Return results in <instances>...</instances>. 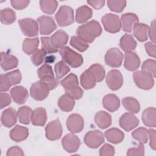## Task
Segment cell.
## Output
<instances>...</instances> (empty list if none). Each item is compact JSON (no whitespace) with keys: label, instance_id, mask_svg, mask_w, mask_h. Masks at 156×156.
I'll return each mask as SVG.
<instances>
[{"label":"cell","instance_id":"cell-1","mask_svg":"<svg viewBox=\"0 0 156 156\" xmlns=\"http://www.w3.org/2000/svg\"><path fill=\"white\" fill-rule=\"evenodd\" d=\"M101 33L102 27L95 20H91L79 26L76 30L77 37L88 44L92 43L95 38L99 37Z\"/></svg>","mask_w":156,"mask_h":156},{"label":"cell","instance_id":"cell-2","mask_svg":"<svg viewBox=\"0 0 156 156\" xmlns=\"http://www.w3.org/2000/svg\"><path fill=\"white\" fill-rule=\"evenodd\" d=\"M63 60L72 68H77L83 62L82 56L68 46H63L59 50Z\"/></svg>","mask_w":156,"mask_h":156},{"label":"cell","instance_id":"cell-3","mask_svg":"<svg viewBox=\"0 0 156 156\" xmlns=\"http://www.w3.org/2000/svg\"><path fill=\"white\" fill-rule=\"evenodd\" d=\"M55 18L59 26H69L74 22V11L69 6L62 5L55 15Z\"/></svg>","mask_w":156,"mask_h":156},{"label":"cell","instance_id":"cell-4","mask_svg":"<svg viewBox=\"0 0 156 156\" xmlns=\"http://www.w3.org/2000/svg\"><path fill=\"white\" fill-rule=\"evenodd\" d=\"M133 78L136 85L143 90H150L154 85V77L142 71H135L133 74Z\"/></svg>","mask_w":156,"mask_h":156},{"label":"cell","instance_id":"cell-5","mask_svg":"<svg viewBox=\"0 0 156 156\" xmlns=\"http://www.w3.org/2000/svg\"><path fill=\"white\" fill-rule=\"evenodd\" d=\"M101 21L105 30L110 33H116L121 30V20L117 15L110 13L105 14L102 17Z\"/></svg>","mask_w":156,"mask_h":156},{"label":"cell","instance_id":"cell-6","mask_svg":"<svg viewBox=\"0 0 156 156\" xmlns=\"http://www.w3.org/2000/svg\"><path fill=\"white\" fill-rule=\"evenodd\" d=\"M23 34L27 37H32L38 35V24L32 18H24L18 21Z\"/></svg>","mask_w":156,"mask_h":156},{"label":"cell","instance_id":"cell-7","mask_svg":"<svg viewBox=\"0 0 156 156\" xmlns=\"http://www.w3.org/2000/svg\"><path fill=\"white\" fill-rule=\"evenodd\" d=\"M123 60V55L121 51L113 48L108 49L105 55V63L113 68L119 67L122 65Z\"/></svg>","mask_w":156,"mask_h":156},{"label":"cell","instance_id":"cell-8","mask_svg":"<svg viewBox=\"0 0 156 156\" xmlns=\"http://www.w3.org/2000/svg\"><path fill=\"white\" fill-rule=\"evenodd\" d=\"M84 142L90 148H97L104 142V136L100 130H91L85 134Z\"/></svg>","mask_w":156,"mask_h":156},{"label":"cell","instance_id":"cell-9","mask_svg":"<svg viewBox=\"0 0 156 156\" xmlns=\"http://www.w3.org/2000/svg\"><path fill=\"white\" fill-rule=\"evenodd\" d=\"M49 90L40 80L34 83L30 88L31 97L37 101H42L47 98Z\"/></svg>","mask_w":156,"mask_h":156},{"label":"cell","instance_id":"cell-10","mask_svg":"<svg viewBox=\"0 0 156 156\" xmlns=\"http://www.w3.org/2000/svg\"><path fill=\"white\" fill-rule=\"evenodd\" d=\"M45 133L46 138L51 141L59 139L62 134V127L60 120L56 119L49 122L46 128Z\"/></svg>","mask_w":156,"mask_h":156},{"label":"cell","instance_id":"cell-11","mask_svg":"<svg viewBox=\"0 0 156 156\" xmlns=\"http://www.w3.org/2000/svg\"><path fill=\"white\" fill-rule=\"evenodd\" d=\"M106 83L112 90L119 89L123 84V77L121 72L117 69L110 71L106 76Z\"/></svg>","mask_w":156,"mask_h":156},{"label":"cell","instance_id":"cell-12","mask_svg":"<svg viewBox=\"0 0 156 156\" xmlns=\"http://www.w3.org/2000/svg\"><path fill=\"white\" fill-rule=\"evenodd\" d=\"M63 149L68 153L76 152L80 145V139L73 133H68L65 135L62 140Z\"/></svg>","mask_w":156,"mask_h":156},{"label":"cell","instance_id":"cell-13","mask_svg":"<svg viewBox=\"0 0 156 156\" xmlns=\"http://www.w3.org/2000/svg\"><path fill=\"white\" fill-rule=\"evenodd\" d=\"M39 24L40 33L41 35H49L57 28V26L53 18L49 16H41L37 18Z\"/></svg>","mask_w":156,"mask_h":156},{"label":"cell","instance_id":"cell-14","mask_svg":"<svg viewBox=\"0 0 156 156\" xmlns=\"http://www.w3.org/2000/svg\"><path fill=\"white\" fill-rule=\"evenodd\" d=\"M83 118L79 114L74 113L69 116L66 120V126L71 133H79L83 129Z\"/></svg>","mask_w":156,"mask_h":156},{"label":"cell","instance_id":"cell-15","mask_svg":"<svg viewBox=\"0 0 156 156\" xmlns=\"http://www.w3.org/2000/svg\"><path fill=\"white\" fill-rule=\"evenodd\" d=\"M139 124V119L132 113L123 114L119 119L120 126L126 131H130Z\"/></svg>","mask_w":156,"mask_h":156},{"label":"cell","instance_id":"cell-16","mask_svg":"<svg viewBox=\"0 0 156 156\" xmlns=\"http://www.w3.org/2000/svg\"><path fill=\"white\" fill-rule=\"evenodd\" d=\"M120 20L122 29L126 32H130L134 24L138 23L139 21L136 15L133 13H127L122 15Z\"/></svg>","mask_w":156,"mask_h":156},{"label":"cell","instance_id":"cell-17","mask_svg":"<svg viewBox=\"0 0 156 156\" xmlns=\"http://www.w3.org/2000/svg\"><path fill=\"white\" fill-rule=\"evenodd\" d=\"M13 100L18 104L24 103L28 98V91L23 86H16L10 91Z\"/></svg>","mask_w":156,"mask_h":156},{"label":"cell","instance_id":"cell-18","mask_svg":"<svg viewBox=\"0 0 156 156\" xmlns=\"http://www.w3.org/2000/svg\"><path fill=\"white\" fill-rule=\"evenodd\" d=\"M140 65V60L138 55L133 52H126L124 54L125 68L129 71L136 70Z\"/></svg>","mask_w":156,"mask_h":156},{"label":"cell","instance_id":"cell-19","mask_svg":"<svg viewBox=\"0 0 156 156\" xmlns=\"http://www.w3.org/2000/svg\"><path fill=\"white\" fill-rule=\"evenodd\" d=\"M17 113L13 108L9 107L4 110L1 115V122L6 127L15 125L17 121Z\"/></svg>","mask_w":156,"mask_h":156},{"label":"cell","instance_id":"cell-20","mask_svg":"<svg viewBox=\"0 0 156 156\" xmlns=\"http://www.w3.org/2000/svg\"><path fill=\"white\" fill-rule=\"evenodd\" d=\"M104 107L110 112L116 111L120 105V101L117 96L114 94L105 95L102 100Z\"/></svg>","mask_w":156,"mask_h":156},{"label":"cell","instance_id":"cell-21","mask_svg":"<svg viewBox=\"0 0 156 156\" xmlns=\"http://www.w3.org/2000/svg\"><path fill=\"white\" fill-rule=\"evenodd\" d=\"M1 66L4 71L16 68L18 64V58L13 55L2 52L1 54Z\"/></svg>","mask_w":156,"mask_h":156},{"label":"cell","instance_id":"cell-22","mask_svg":"<svg viewBox=\"0 0 156 156\" xmlns=\"http://www.w3.org/2000/svg\"><path fill=\"white\" fill-rule=\"evenodd\" d=\"M29 135L27 128L16 125L10 132L9 135L10 138L16 142H21L26 140Z\"/></svg>","mask_w":156,"mask_h":156},{"label":"cell","instance_id":"cell-23","mask_svg":"<svg viewBox=\"0 0 156 156\" xmlns=\"http://www.w3.org/2000/svg\"><path fill=\"white\" fill-rule=\"evenodd\" d=\"M149 27L144 23H135L133 27V33L136 38L140 41L147 40Z\"/></svg>","mask_w":156,"mask_h":156},{"label":"cell","instance_id":"cell-24","mask_svg":"<svg viewBox=\"0 0 156 156\" xmlns=\"http://www.w3.org/2000/svg\"><path fill=\"white\" fill-rule=\"evenodd\" d=\"M68 34L62 30L55 32L50 38L52 45L57 49L62 48L67 43L68 40Z\"/></svg>","mask_w":156,"mask_h":156},{"label":"cell","instance_id":"cell-25","mask_svg":"<svg viewBox=\"0 0 156 156\" xmlns=\"http://www.w3.org/2000/svg\"><path fill=\"white\" fill-rule=\"evenodd\" d=\"M142 121L144 124L149 127L156 126V110L155 107L146 108L142 113Z\"/></svg>","mask_w":156,"mask_h":156},{"label":"cell","instance_id":"cell-26","mask_svg":"<svg viewBox=\"0 0 156 156\" xmlns=\"http://www.w3.org/2000/svg\"><path fill=\"white\" fill-rule=\"evenodd\" d=\"M47 120L46 110L43 107L35 108L32 114L31 122L35 126H43Z\"/></svg>","mask_w":156,"mask_h":156},{"label":"cell","instance_id":"cell-27","mask_svg":"<svg viewBox=\"0 0 156 156\" xmlns=\"http://www.w3.org/2000/svg\"><path fill=\"white\" fill-rule=\"evenodd\" d=\"M94 121L96 124L101 129H105L112 124L111 115L104 111H99L95 115Z\"/></svg>","mask_w":156,"mask_h":156},{"label":"cell","instance_id":"cell-28","mask_svg":"<svg viewBox=\"0 0 156 156\" xmlns=\"http://www.w3.org/2000/svg\"><path fill=\"white\" fill-rule=\"evenodd\" d=\"M104 135L107 141L113 144L121 143L124 138V133L117 128L108 129L105 132Z\"/></svg>","mask_w":156,"mask_h":156},{"label":"cell","instance_id":"cell-29","mask_svg":"<svg viewBox=\"0 0 156 156\" xmlns=\"http://www.w3.org/2000/svg\"><path fill=\"white\" fill-rule=\"evenodd\" d=\"M93 15V10L88 6L84 5L76 9V20L78 23H83L90 20Z\"/></svg>","mask_w":156,"mask_h":156},{"label":"cell","instance_id":"cell-30","mask_svg":"<svg viewBox=\"0 0 156 156\" xmlns=\"http://www.w3.org/2000/svg\"><path fill=\"white\" fill-rule=\"evenodd\" d=\"M119 46L126 52H132L136 47V42L131 35L126 34L121 38L119 40Z\"/></svg>","mask_w":156,"mask_h":156},{"label":"cell","instance_id":"cell-31","mask_svg":"<svg viewBox=\"0 0 156 156\" xmlns=\"http://www.w3.org/2000/svg\"><path fill=\"white\" fill-rule=\"evenodd\" d=\"M96 80L93 74L88 70H85L80 76V83L85 90L93 88L96 83Z\"/></svg>","mask_w":156,"mask_h":156},{"label":"cell","instance_id":"cell-32","mask_svg":"<svg viewBox=\"0 0 156 156\" xmlns=\"http://www.w3.org/2000/svg\"><path fill=\"white\" fill-rule=\"evenodd\" d=\"M39 44V39L38 38L24 39L23 43V51L27 55L34 54L37 51Z\"/></svg>","mask_w":156,"mask_h":156},{"label":"cell","instance_id":"cell-33","mask_svg":"<svg viewBox=\"0 0 156 156\" xmlns=\"http://www.w3.org/2000/svg\"><path fill=\"white\" fill-rule=\"evenodd\" d=\"M122 104L125 109L132 113H137L140 110L138 101L132 97H126L122 99Z\"/></svg>","mask_w":156,"mask_h":156},{"label":"cell","instance_id":"cell-34","mask_svg":"<svg viewBox=\"0 0 156 156\" xmlns=\"http://www.w3.org/2000/svg\"><path fill=\"white\" fill-rule=\"evenodd\" d=\"M58 106L63 112L71 111L75 105L74 99L69 98L66 94L61 96L58 100Z\"/></svg>","mask_w":156,"mask_h":156},{"label":"cell","instance_id":"cell-35","mask_svg":"<svg viewBox=\"0 0 156 156\" xmlns=\"http://www.w3.org/2000/svg\"><path fill=\"white\" fill-rule=\"evenodd\" d=\"M32 112V110L27 106L21 107L17 112L19 121L24 124H29L31 121Z\"/></svg>","mask_w":156,"mask_h":156},{"label":"cell","instance_id":"cell-36","mask_svg":"<svg viewBox=\"0 0 156 156\" xmlns=\"http://www.w3.org/2000/svg\"><path fill=\"white\" fill-rule=\"evenodd\" d=\"M0 16L1 23L6 25L12 24L16 20L15 12L10 8H5L1 10Z\"/></svg>","mask_w":156,"mask_h":156},{"label":"cell","instance_id":"cell-37","mask_svg":"<svg viewBox=\"0 0 156 156\" xmlns=\"http://www.w3.org/2000/svg\"><path fill=\"white\" fill-rule=\"evenodd\" d=\"M40 5L41 10L47 14H52L56 10L58 2L55 0H41Z\"/></svg>","mask_w":156,"mask_h":156},{"label":"cell","instance_id":"cell-38","mask_svg":"<svg viewBox=\"0 0 156 156\" xmlns=\"http://www.w3.org/2000/svg\"><path fill=\"white\" fill-rule=\"evenodd\" d=\"M88 69L93 74L96 82H99L104 79L105 72L104 67L98 63L93 64Z\"/></svg>","mask_w":156,"mask_h":156},{"label":"cell","instance_id":"cell-39","mask_svg":"<svg viewBox=\"0 0 156 156\" xmlns=\"http://www.w3.org/2000/svg\"><path fill=\"white\" fill-rule=\"evenodd\" d=\"M132 135L134 139L143 144L146 143L148 141V130L146 128L139 127L132 133Z\"/></svg>","mask_w":156,"mask_h":156},{"label":"cell","instance_id":"cell-40","mask_svg":"<svg viewBox=\"0 0 156 156\" xmlns=\"http://www.w3.org/2000/svg\"><path fill=\"white\" fill-rule=\"evenodd\" d=\"M54 70L57 79H59L68 73L70 71V68L63 60H61L55 65Z\"/></svg>","mask_w":156,"mask_h":156},{"label":"cell","instance_id":"cell-41","mask_svg":"<svg viewBox=\"0 0 156 156\" xmlns=\"http://www.w3.org/2000/svg\"><path fill=\"white\" fill-rule=\"evenodd\" d=\"M69 43L73 48L80 52H84L89 48V44L77 36H72Z\"/></svg>","mask_w":156,"mask_h":156},{"label":"cell","instance_id":"cell-42","mask_svg":"<svg viewBox=\"0 0 156 156\" xmlns=\"http://www.w3.org/2000/svg\"><path fill=\"white\" fill-rule=\"evenodd\" d=\"M60 83L65 89H68L77 86L79 84V81L77 76L73 73H71L62 80Z\"/></svg>","mask_w":156,"mask_h":156},{"label":"cell","instance_id":"cell-43","mask_svg":"<svg viewBox=\"0 0 156 156\" xmlns=\"http://www.w3.org/2000/svg\"><path fill=\"white\" fill-rule=\"evenodd\" d=\"M141 71L151 74L154 78L156 75V62L154 60L147 59L145 60L141 66Z\"/></svg>","mask_w":156,"mask_h":156},{"label":"cell","instance_id":"cell-44","mask_svg":"<svg viewBox=\"0 0 156 156\" xmlns=\"http://www.w3.org/2000/svg\"><path fill=\"white\" fill-rule=\"evenodd\" d=\"M5 76L10 87L19 83L21 80V74L18 69L6 73Z\"/></svg>","mask_w":156,"mask_h":156},{"label":"cell","instance_id":"cell-45","mask_svg":"<svg viewBox=\"0 0 156 156\" xmlns=\"http://www.w3.org/2000/svg\"><path fill=\"white\" fill-rule=\"evenodd\" d=\"M41 49L46 54L55 53L58 51V49L55 48L51 42L50 38L48 37H43L41 38Z\"/></svg>","mask_w":156,"mask_h":156},{"label":"cell","instance_id":"cell-46","mask_svg":"<svg viewBox=\"0 0 156 156\" xmlns=\"http://www.w3.org/2000/svg\"><path fill=\"white\" fill-rule=\"evenodd\" d=\"M37 75L40 79L47 77H54L52 67L48 64H44L37 70Z\"/></svg>","mask_w":156,"mask_h":156},{"label":"cell","instance_id":"cell-47","mask_svg":"<svg viewBox=\"0 0 156 156\" xmlns=\"http://www.w3.org/2000/svg\"><path fill=\"white\" fill-rule=\"evenodd\" d=\"M107 5L109 9L115 12H121L126 5V1H107Z\"/></svg>","mask_w":156,"mask_h":156},{"label":"cell","instance_id":"cell-48","mask_svg":"<svg viewBox=\"0 0 156 156\" xmlns=\"http://www.w3.org/2000/svg\"><path fill=\"white\" fill-rule=\"evenodd\" d=\"M65 94L73 99H79L83 96V90L78 85L70 88L65 89Z\"/></svg>","mask_w":156,"mask_h":156},{"label":"cell","instance_id":"cell-49","mask_svg":"<svg viewBox=\"0 0 156 156\" xmlns=\"http://www.w3.org/2000/svg\"><path fill=\"white\" fill-rule=\"evenodd\" d=\"M46 54H47L41 49L37 50L31 57V60L33 64L35 66H39L41 65L43 62Z\"/></svg>","mask_w":156,"mask_h":156},{"label":"cell","instance_id":"cell-50","mask_svg":"<svg viewBox=\"0 0 156 156\" xmlns=\"http://www.w3.org/2000/svg\"><path fill=\"white\" fill-rule=\"evenodd\" d=\"M40 80L44 83V85L48 87L49 90H52L55 89L58 84L57 79L54 77H47L41 79Z\"/></svg>","mask_w":156,"mask_h":156},{"label":"cell","instance_id":"cell-51","mask_svg":"<svg viewBox=\"0 0 156 156\" xmlns=\"http://www.w3.org/2000/svg\"><path fill=\"white\" fill-rule=\"evenodd\" d=\"M127 155L128 156H143L144 155V147L143 143H140L137 147H132L128 149Z\"/></svg>","mask_w":156,"mask_h":156},{"label":"cell","instance_id":"cell-52","mask_svg":"<svg viewBox=\"0 0 156 156\" xmlns=\"http://www.w3.org/2000/svg\"><path fill=\"white\" fill-rule=\"evenodd\" d=\"M114 154L115 149L109 144H105L99 150V155L101 156H112Z\"/></svg>","mask_w":156,"mask_h":156},{"label":"cell","instance_id":"cell-53","mask_svg":"<svg viewBox=\"0 0 156 156\" xmlns=\"http://www.w3.org/2000/svg\"><path fill=\"white\" fill-rule=\"evenodd\" d=\"M12 6L16 10H22L26 8L29 4L30 1L28 0H12L10 1Z\"/></svg>","mask_w":156,"mask_h":156},{"label":"cell","instance_id":"cell-54","mask_svg":"<svg viewBox=\"0 0 156 156\" xmlns=\"http://www.w3.org/2000/svg\"><path fill=\"white\" fill-rule=\"evenodd\" d=\"M11 103V98L7 93H1L0 94V107L3 108L8 106Z\"/></svg>","mask_w":156,"mask_h":156},{"label":"cell","instance_id":"cell-55","mask_svg":"<svg viewBox=\"0 0 156 156\" xmlns=\"http://www.w3.org/2000/svg\"><path fill=\"white\" fill-rule=\"evenodd\" d=\"M144 47L146 51L149 56H151L154 58L155 57L156 55V46L155 44L152 42H147L144 44Z\"/></svg>","mask_w":156,"mask_h":156},{"label":"cell","instance_id":"cell-56","mask_svg":"<svg viewBox=\"0 0 156 156\" xmlns=\"http://www.w3.org/2000/svg\"><path fill=\"white\" fill-rule=\"evenodd\" d=\"M10 86L9 84L5 74H1L0 76V91L1 93L8 91Z\"/></svg>","mask_w":156,"mask_h":156},{"label":"cell","instance_id":"cell-57","mask_svg":"<svg viewBox=\"0 0 156 156\" xmlns=\"http://www.w3.org/2000/svg\"><path fill=\"white\" fill-rule=\"evenodd\" d=\"M7 156H12V155H24V154L23 150L18 147V146H13L9 148L7 152Z\"/></svg>","mask_w":156,"mask_h":156},{"label":"cell","instance_id":"cell-58","mask_svg":"<svg viewBox=\"0 0 156 156\" xmlns=\"http://www.w3.org/2000/svg\"><path fill=\"white\" fill-rule=\"evenodd\" d=\"M148 135L150 141L149 146L153 150H155V130L152 129H149Z\"/></svg>","mask_w":156,"mask_h":156},{"label":"cell","instance_id":"cell-59","mask_svg":"<svg viewBox=\"0 0 156 156\" xmlns=\"http://www.w3.org/2000/svg\"><path fill=\"white\" fill-rule=\"evenodd\" d=\"M149 36L151 42L155 43V20H154L151 23L149 29Z\"/></svg>","mask_w":156,"mask_h":156},{"label":"cell","instance_id":"cell-60","mask_svg":"<svg viewBox=\"0 0 156 156\" xmlns=\"http://www.w3.org/2000/svg\"><path fill=\"white\" fill-rule=\"evenodd\" d=\"M105 1L104 0H98V1H87V3L92 6L95 9H100L105 4Z\"/></svg>","mask_w":156,"mask_h":156}]
</instances>
